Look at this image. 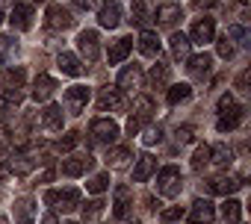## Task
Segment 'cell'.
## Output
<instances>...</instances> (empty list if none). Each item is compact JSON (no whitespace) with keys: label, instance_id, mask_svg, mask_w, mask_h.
Listing matches in <instances>:
<instances>
[{"label":"cell","instance_id":"f907efd6","mask_svg":"<svg viewBox=\"0 0 251 224\" xmlns=\"http://www.w3.org/2000/svg\"><path fill=\"white\" fill-rule=\"evenodd\" d=\"M65 224H77V221H65Z\"/></svg>","mask_w":251,"mask_h":224},{"label":"cell","instance_id":"4fadbf2b","mask_svg":"<svg viewBox=\"0 0 251 224\" xmlns=\"http://www.w3.org/2000/svg\"><path fill=\"white\" fill-rule=\"evenodd\" d=\"M154 12H157V6H154V0H133V24H139V27H148V21L154 18Z\"/></svg>","mask_w":251,"mask_h":224},{"label":"cell","instance_id":"7a4b0ae2","mask_svg":"<svg viewBox=\"0 0 251 224\" xmlns=\"http://www.w3.org/2000/svg\"><path fill=\"white\" fill-rule=\"evenodd\" d=\"M0 89L9 100H21V89H24V68H6L0 71Z\"/></svg>","mask_w":251,"mask_h":224},{"label":"cell","instance_id":"c3c4849f","mask_svg":"<svg viewBox=\"0 0 251 224\" xmlns=\"http://www.w3.org/2000/svg\"><path fill=\"white\" fill-rule=\"evenodd\" d=\"M0 224H9V221H6V218H3V215H0Z\"/></svg>","mask_w":251,"mask_h":224},{"label":"cell","instance_id":"5b68a950","mask_svg":"<svg viewBox=\"0 0 251 224\" xmlns=\"http://www.w3.org/2000/svg\"><path fill=\"white\" fill-rule=\"evenodd\" d=\"M89 133H92V139H95V142L109 145V142H115V139H118V124H115V121H109V118H95V121H92V127H89Z\"/></svg>","mask_w":251,"mask_h":224},{"label":"cell","instance_id":"8992f818","mask_svg":"<svg viewBox=\"0 0 251 224\" xmlns=\"http://www.w3.org/2000/svg\"><path fill=\"white\" fill-rule=\"evenodd\" d=\"M100 39H98V33L95 30H83L80 36H77V47H80V53L89 59V62H95L98 56H100V45H98Z\"/></svg>","mask_w":251,"mask_h":224},{"label":"cell","instance_id":"7402d4cb","mask_svg":"<svg viewBox=\"0 0 251 224\" xmlns=\"http://www.w3.org/2000/svg\"><path fill=\"white\" fill-rule=\"evenodd\" d=\"M130 50H133V39H127V36H124V39H118V42L109 47V62H112V65L124 62V59L130 56Z\"/></svg>","mask_w":251,"mask_h":224},{"label":"cell","instance_id":"3957f363","mask_svg":"<svg viewBox=\"0 0 251 224\" xmlns=\"http://www.w3.org/2000/svg\"><path fill=\"white\" fill-rule=\"evenodd\" d=\"M45 203H50L53 209H62V212H71V209H77L80 206V192L77 189H50L48 195H45Z\"/></svg>","mask_w":251,"mask_h":224},{"label":"cell","instance_id":"f1b7e54d","mask_svg":"<svg viewBox=\"0 0 251 224\" xmlns=\"http://www.w3.org/2000/svg\"><path fill=\"white\" fill-rule=\"evenodd\" d=\"M189 39L183 36V33H175L172 36V53H175V59H189Z\"/></svg>","mask_w":251,"mask_h":224},{"label":"cell","instance_id":"9c48e42d","mask_svg":"<svg viewBox=\"0 0 251 224\" xmlns=\"http://www.w3.org/2000/svg\"><path fill=\"white\" fill-rule=\"evenodd\" d=\"M45 21H48V27L50 30H68L71 24H74V18H71V12L68 9H62V6H48V15H45Z\"/></svg>","mask_w":251,"mask_h":224},{"label":"cell","instance_id":"f546056e","mask_svg":"<svg viewBox=\"0 0 251 224\" xmlns=\"http://www.w3.org/2000/svg\"><path fill=\"white\" fill-rule=\"evenodd\" d=\"M127 159H130V151H127V148H115V151L106 154V162H109L112 168H124V165H127Z\"/></svg>","mask_w":251,"mask_h":224},{"label":"cell","instance_id":"60d3db41","mask_svg":"<svg viewBox=\"0 0 251 224\" xmlns=\"http://www.w3.org/2000/svg\"><path fill=\"white\" fill-rule=\"evenodd\" d=\"M192 136H195V130H192V127H177V142H180V145L192 142Z\"/></svg>","mask_w":251,"mask_h":224},{"label":"cell","instance_id":"1f68e13d","mask_svg":"<svg viewBox=\"0 0 251 224\" xmlns=\"http://www.w3.org/2000/svg\"><path fill=\"white\" fill-rule=\"evenodd\" d=\"M169 83V65H154L151 68V86H166Z\"/></svg>","mask_w":251,"mask_h":224},{"label":"cell","instance_id":"277c9868","mask_svg":"<svg viewBox=\"0 0 251 224\" xmlns=\"http://www.w3.org/2000/svg\"><path fill=\"white\" fill-rule=\"evenodd\" d=\"M157 192L163 198H175L180 192V168L177 165H166L160 174H157Z\"/></svg>","mask_w":251,"mask_h":224},{"label":"cell","instance_id":"d590c367","mask_svg":"<svg viewBox=\"0 0 251 224\" xmlns=\"http://www.w3.org/2000/svg\"><path fill=\"white\" fill-rule=\"evenodd\" d=\"M77 142H80V133L77 130H71V133H65V139H59V151H74L77 148Z\"/></svg>","mask_w":251,"mask_h":224},{"label":"cell","instance_id":"e0dca14e","mask_svg":"<svg viewBox=\"0 0 251 224\" xmlns=\"http://www.w3.org/2000/svg\"><path fill=\"white\" fill-rule=\"evenodd\" d=\"M210 71H213V59H210L207 53H198V56H192V59H189V74H192L195 80L210 77Z\"/></svg>","mask_w":251,"mask_h":224},{"label":"cell","instance_id":"52a82bcc","mask_svg":"<svg viewBox=\"0 0 251 224\" xmlns=\"http://www.w3.org/2000/svg\"><path fill=\"white\" fill-rule=\"evenodd\" d=\"M98 21L106 30H112V27L121 24V3H118V0H106V3L98 9Z\"/></svg>","mask_w":251,"mask_h":224},{"label":"cell","instance_id":"bcb514c9","mask_svg":"<svg viewBox=\"0 0 251 224\" xmlns=\"http://www.w3.org/2000/svg\"><path fill=\"white\" fill-rule=\"evenodd\" d=\"M42 224H56V218H53V215H45V218H42Z\"/></svg>","mask_w":251,"mask_h":224},{"label":"cell","instance_id":"74e56055","mask_svg":"<svg viewBox=\"0 0 251 224\" xmlns=\"http://www.w3.org/2000/svg\"><path fill=\"white\" fill-rule=\"evenodd\" d=\"M12 50H15V42H12L9 36H0V62H3Z\"/></svg>","mask_w":251,"mask_h":224},{"label":"cell","instance_id":"7c38bea8","mask_svg":"<svg viewBox=\"0 0 251 224\" xmlns=\"http://www.w3.org/2000/svg\"><path fill=\"white\" fill-rule=\"evenodd\" d=\"M213 218H216V209H213V203L198 198V201L192 203V209H189V221H192V224H210Z\"/></svg>","mask_w":251,"mask_h":224},{"label":"cell","instance_id":"5bb4252c","mask_svg":"<svg viewBox=\"0 0 251 224\" xmlns=\"http://www.w3.org/2000/svg\"><path fill=\"white\" fill-rule=\"evenodd\" d=\"M9 24H12L15 30H30V27H33V6H27V3H18V6H12Z\"/></svg>","mask_w":251,"mask_h":224},{"label":"cell","instance_id":"816d5d0a","mask_svg":"<svg viewBox=\"0 0 251 224\" xmlns=\"http://www.w3.org/2000/svg\"><path fill=\"white\" fill-rule=\"evenodd\" d=\"M0 21H3V15H0Z\"/></svg>","mask_w":251,"mask_h":224},{"label":"cell","instance_id":"603a6c76","mask_svg":"<svg viewBox=\"0 0 251 224\" xmlns=\"http://www.w3.org/2000/svg\"><path fill=\"white\" fill-rule=\"evenodd\" d=\"M42 124L48 127V130H62V106H56V103H50L45 112H42Z\"/></svg>","mask_w":251,"mask_h":224},{"label":"cell","instance_id":"b9f144b4","mask_svg":"<svg viewBox=\"0 0 251 224\" xmlns=\"http://www.w3.org/2000/svg\"><path fill=\"white\" fill-rule=\"evenodd\" d=\"M183 218V209L180 206H172V209H163V221H177Z\"/></svg>","mask_w":251,"mask_h":224},{"label":"cell","instance_id":"cb8c5ba5","mask_svg":"<svg viewBox=\"0 0 251 224\" xmlns=\"http://www.w3.org/2000/svg\"><path fill=\"white\" fill-rule=\"evenodd\" d=\"M56 62H59V71L68 74V77H80V74H83V62H80L74 53H59Z\"/></svg>","mask_w":251,"mask_h":224},{"label":"cell","instance_id":"2e32d148","mask_svg":"<svg viewBox=\"0 0 251 224\" xmlns=\"http://www.w3.org/2000/svg\"><path fill=\"white\" fill-rule=\"evenodd\" d=\"M154 15L160 18V24H163V27H175V24L183 18V9H180L177 3H163V6H160Z\"/></svg>","mask_w":251,"mask_h":224},{"label":"cell","instance_id":"ba28073f","mask_svg":"<svg viewBox=\"0 0 251 224\" xmlns=\"http://www.w3.org/2000/svg\"><path fill=\"white\" fill-rule=\"evenodd\" d=\"M86 103H89V89H86V86H71V89L65 91V106H68L71 115L83 112Z\"/></svg>","mask_w":251,"mask_h":224},{"label":"cell","instance_id":"f6af8a7d","mask_svg":"<svg viewBox=\"0 0 251 224\" xmlns=\"http://www.w3.org/2000/svg\"><path fill=\"white\" fill-rule=\"evenodd\" d=\"M74 6H77V9H92L95 0H74Z\"/></svg>","mask_w":251,"mask_h":224},{"label":"cell","instance_id":"f35d334b","mask_svg":"<svg viewBox=\"0 0 251 224\" xmlns=\"http://www.w3.org/2000/svg\"><path fill=\"white\" fill-rule=\"evenodd\" d=\"M142 139H145V145H154V142H160V139H163V130H160V127H148Z\"/></svg>","mask_w":251,"mask_h":224},{"label":"cell","instance_id":"484cf974","mask_svg":"<svg viewBox=\"0 0 251 224\" xmlns=\"http://www.w3.org/2000/svg\"><path fill=\"white\" fill-rule=\"evenodd\" d=\"M207 186H210V192H216V195H230V192H236L242 183H239L236 177H213Z\"/></svg>","mask_w":251,"mask_h":224},{"label":"cell","instance_id":"d4e9b609","mask_svg":"<svg viewBox=\"0 0 251 224\" xmlns=\"http://www.w3.org/2000/svg\"><path fill=\"white\" fill-rule=\"evenodd\" d=\"M124 106V97L118 94V89H103V94L98 97V109L106 112V109H121Z\"/></svg>","mask_w":251,"mask_h":224},{"label":"cell","instance_id":"e575fe53","mask_svg":"<svg viewBox=\"0 0 251 224\" xmlns=\"http://www.w3.org/2000/svg\"><path fill=\"white\" fill-rule=\"evenodd\" d=\"M210 159H213V162H219V165H227V162L233 159V154H230L225 145H219V148H210Z\"/></svg>","mask_w":251,"mask_h":224},{"label":"cell","instance_id":"ee69618b","mask_svg":"<svg viewBox=\"0 0 251 224\" xmlns=\"http://www.w3.org/2000/svg\"><path fill=\"white\" fill-rule=\"evenodd\" d=\"M227 36H230V39H236V42H242V39H245V30H242V27H230V30H227Z\"/></svg>","mask_w":251,"mask_h":224},{"label":"cell","instance_id":"ffe728a7","mask_svg":"<svg viewBox=\"0 0 251 224\" xmlns=\"http://www.w3.org/2000/svg\"><path fill=\"white\" fill-rule=\"evenodd\" d=\"M89 165H92V157H89V154H86V157H68V159L62 162V174H68V177H80Z\"/></svg>","mask_w":251,"mask_h":224},{"label":"cell","instance_id":"8d00e7d4","mask_svg":"<svg viewBox=\"0 0 251 224\" xmlns=\"http://www.w3.org/2000/svg\"><path fill=\"white\" fill-rule=\"evenodd\" d=\"M100 212H103V201H89V203L83 206V218H89V221L98 218Z\"/></svg>","mask_w":251,"mask_h":224},{"label":"cell","instance_id":"4dcf8cb0","mask_svg":"<svg viewBox=\"0 0 251 224\" xmlns=\"http://www.w3.org/2000/svg\"><path fill=\"white\" fill-rule=\"evenodd\" d=\"M189 94H192V89H189L186 83H177V86H172V89H169V94H166V97H169V103L175 106V103H180V100H189Z\"/></svg>","mask_w":251,"mask_h":224},{"label":"cell","instance_id":"681fc988","mask_svg":"<svg viewBox=\"0 0 251 224\" xmlns=\"http://www.w3.org/2000/svg\"><path fill=\"white\" fill-rule=\"evenodd\" d=\"M0 3H12V0H0Z\"/></svg>","mask_w":251,"mask_h":224},{"label":"cell","instance_id":"d6986e66","mask_svg":"<svg viewBox=\"0 0 251 224\" xmlns=\"http://www.w3.org/2000/svg\"><path fill=\"white\" fill-rule=\"evenodd\" d=\"M154 168H157V159H154L151 154H142V157L136 159V168H133V180H136V183H145V180L154 174Z\"/></svg>","mask_w":251,"mask_h":224},{"label":"cell","instance_id":"ac0fdd59","mask_svg":"<svg viewBox=\"0 0 251 224\" xmlns=\"http://www.w3.org/2000/svg\"><path fill=\"white\" fill-rule=\"evenodd\" d=\"M53 91H56V80L48 77V74H39L36 83H33V97H36V100H48Z\"/></svg>","mask_w":251,"mask_h":224},{"label":"cell","instance_id":"9a60e30c","mask_svg":"<svg viewBox=\"0 0 251 224\" xmlns=\"http://www.w3.org/2000/svg\"><path fill=\"white\" fill-rule=\"evenodd\" d=\"M139 50H142V56L157 59V56H160V50H163L160 36H157V33H151V30H142V36H139Z\"/></svg>","mask_w":251,"mask_h":224},{"label":"cell","instance_id":"7bdbcfd3","mask_svg":"<svg viewBox=\"0 0 251 224\" xmlns=\"http://www.w3.org/2000/svg\"><path fill=\"white\" fill-rule=\"evenodd\" d=\"M219 56H225V59H230V56H233V47L227 45V36H225V42H219Z\"/></svg>","mask_w":251,"mask_h":224},{"label":"cell","instance_id":"30bf717a","mask_svg":"<svg viewBox=\"0 0 251 224\" xmlns=\"http://www.w3.org/2000/svg\"><path fill=\"white\" fill-rule=\"evenodd\" d=\"M213 33H216L213 18H201V21H195V24H192L189 42H195V45H207V42H213Z\"/></svg>","mask_w":251,"mask_h":224},{"label":"cell","instance_id":"836d02e7","mask_svg":"<svg viewBox=\"0 0 251 224\" xmlns=\"http://www.w3.org/2000/svg\"><path fill=\"white\" fill-rule=\"evenodd\" d=\"M106 186H109V174H95V177H92V180L86 183V189H89L92 195H100V192H103Z\"/></svg>","mask_w":251,"mask_h":224},{"label":"cell","instance_id":"8fae6325","mask_svg":"<svg viewBox=\"0 0 251 224\" xmlns=\"http://www.w3.org/2000/svg\"><path fill=\"white\" fill-rule=\"evenodd\" d=\"M139 86H142V68H139V65L121 68V74H118V89L133 91V89H139Z\"/></svg>","mask_w":251,"mask_h":224},{"label":"cell","instance_id":"7dc6e473","mask_svg":"<svg viewBox=\"0 0 251 224\" xmlns=\"http://www.w3.org/2000/svg\"><path fill=\"white\" fill-rule=\"evenodd\" d=\"M6 151V139H3V133H0V154Z\"/></svg>","mask_w":251,"mask_h":224},{"label":"cell","instance_id":"6da1fadb","mask_svg":"<svg viewBox=\"0 0 251 224\" xmlns=\"http://www.w3.org/2000/svg\"><path fill=\"white\" fill-rule=\"evenodd\" d=\"M239 121H242V106L230 94H222L219 97V121H216V127L222 133H230V130L239 127Z\"/></svg>","mask_w":251,"mask_h":224},{"label":"cell","instance_id":"44dd1931","mask_svg":"<svg viewBox=\"0 0 251 224\" xmlns=\"http://www.w3.org/2000/svg\"><path fill=\"white\" fill-rule=\"evenodd\" d=\"M33 218H36V203L30 198H18L15 201V221L18 224H33Z\"/></svg>","mask_w":251,"mask_h":224},{"label":"cell","instance_id":"83f0119b","mask_svg":"<svg viewBox=\"0 0 251 224\" xmlns=\"http://www.w3.org/2000/svg\"><path fill=\"white\" fill-rule=\"evenodd\" d=\"M222 218L227 221V224H239V218H242V203L239 201H225L222 203Z\"/></svg>","mask_w":251,"mask_h":224},{"label":"cell","instance_id":"ab89813d","mask_svg":"<svg viewBox=\"0 0 251 224\" xmlns=\"http://www.w3.org/2000/svg\"><path fill=\"white\" fill-rule=\"evenodd\" d=\"M30 168H33V162H30V159H24V157H18V162L12 159V171H18V174H27Z\"/></svg>","mask_w":251,"mask_h":224},{"label":"cell","instance_id":"d6a6232c","mask_svg":"<svg viewBox=\"0 0 251 224\" xmlns=\"http://www.w3.org/2000/svg\"><path fill=\"white\" fill-rule=\"evenodd\" d=\"M207 162H210V145H201V148L192 154V168H195V171H201Z\"/></svg>","mask_w":251,"mask_h":224},{"label":"cell","instance_id":"4316f807","mask_svg":"<svg viewBox=\"0 0 251 224\" xmlns=\"http://www.w3.org/2000/svg\"><path fill=\"white\" fill-rule=\"evenodd\" d=\"M127 206H130V189H127V186H118V189H115L112 215H115V218H124V215H127Z\"/></svg>","mask_w":251,"mask_h":224}]
</instances>
